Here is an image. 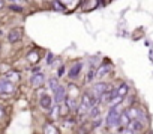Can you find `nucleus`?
Returning <instances> with one entry per match:
<instances>
[{"label": "nucleus", "mask_w": 153, "mask_h": 134, "mask_svg": "<svg viewBox=\"0 0 153 134\" xmlns=\"http://www.w3.org/2000/svg\"><path fill=\"white\" fill-rule=\"evenodd\" d=\"M95 97L92 94H84L83 98H81V103H80V107H78V115H87L93 107H95Z\"/></svg>", "instance_id": "f257e3e1"}, {"label": "nucleus", "mask_w": 153, "mask_h": 134, "mask_svg": "<svg viewBox=\"0 0 153 134\" xmlns=\"http://www.w3.org/2000/svg\"><path fill=\"white\" fill-rule=\"evenodd\" d=\"M120 113H122V112H119L117 106H110V112H108V115H107V125H108L110 128H114V127L119 125Z\"/></svg>", "instance_id": "f03ea898"}, {"label": "nucleus", "mask_w": 153, "mask_h": 134, "mask_svg": "<svg viewBox=\"0 0 153 134\" xmlns=\"http://www.w3.org/2000/svg\"><path fill=\"white\" fill-rule=\"evenodd\" d=\"M107 89H108V86H107V83H95L93 85V88H92V95L95 97V98H101L105 92H107Z\"/></svg>", "instance_id": "7ed1b4c3"}, {"label": "nucleus", "mask_w": 153, "mask_h": 134, "mask_svg": "<svg viewBox=\"0 0 153 134\" xmlns=\"http://www.w3.org/2000/svg\"><path fill=\"white\" fill-rule=\"evenodd\" d=\"M30 83H32L33 88H41V86L45 83V77H44V74H41V73L33 74L32 79H30Z\"/></svg>", "instance_id": "20e7f679"}, {"label": "nucleus", "mask_w": 153, "mask_h": 134, "mask_svg": "<svg viewBox=\"0 0 153 134\" xmlns=\"http://www.w3.org/2000/svg\"><path fill=\"white\" fill-rule=\"evenodd\" d=\"M81 70H83V62H76V63H74L72 66H71V70H69V77L71 79H76L78 77V74L81 73Z\"/></svg>", "instance_id": "39448f33"}, {"label": "nucleus", "mask_w": 153, "mask_h": 134, "mask_svg": "<svg viewBox=\"0 0 153 134\" xmlns=\"http://www.w3.org/2000/svg\"><path fill=\"white\" fill-rule=\"evenodd\" d=\"M23 38V30L20 29V27H17V29H12L11 32H9V35H8V39H9V42H17V41H20Z\"/></svg>", "instance_id": "423d86ee"}, {"label": "nucleus", "mask_w": 153, "mask_h": 134, "mask_svg": "<svg viewBox=\"0 0 153 134\" xmlns=\"http://www.w3.org/2000/svg\"><path fill=\"white\" fill-rule=\"evenodd\" d=\"M39 103H41V107L45 109V110H51V107H53V100H51V97L47 95V94H42V95H41Z\"/></svg>", "instance_id": "0eeeda50"}, {"label": "nucleus", "mask_w": 153, "mask_h": 134, "mask_svg": "<svg viewBox=\"0 0 153 134\" xmlns=\"http://www.w3.org/2000/svg\"><path fill=\"white\" fill-rule=\"evenodd\" d=\"M54 97H56V101H57L59 104L66 100V91H65V88H63L62 85H59L57 89L54 91Z\"/></svg>", "instance_id": "6e6552de"}, {"label": "nucleus", "mask_w": 153, "mask_h": 134, "mask_svg": "<svg viewBox=\"0 0 153 134\" xmlns=\"http://www.w3.org/2000/svg\"><path fill=\"white\" fill-rule=\"evenodd\" d=\"M0 86H2V94H12L14 92V85L8 79L0 80Z\"/></svg>", "instance_id": "1a4fd4ad"}, {"label": "nucleus", "mask_w": 153, "mask_h": 134, "mask_svg": "<svg viewBox=\"0 0 153 134\" xmlns=\"http://www.w3.org/2000/svg\"><path fill=\"white\" fill-rule=\"evenodd\" d=\"M131 121H132V119L129 118V115H128L126 110L120 113V119H119V125H120V127H128V124H129Z\"/></svg>", "instance_id": "9d476101"}, {"label": "nucleus", "mask_w": 153, "mask_h": 134, "mask_svg": "<svg viewBox=\"0 0 153 134\" xmlns=\"http://www.w3.org/2000/svg\"><path fill=\"white\" fill-rule=\"evenodd\" d=\"M128 85L126 83H123V85H120L117 89H116V94H117V97H122V98H125L126 97V94H128Z\"/></svg>", "instance_id": "9b49d317"}, {"label": "nucleus", "mask_w": 153, "mask_h": 134, "mask_svg": "<svg viewBox=\"0 0 153 134\" xmlns=\"http://www.w3.org/2000/svg\"><path fill=\"white\" fill-rule=\"evenodd\" d=\"M5 77L14 83V82H18V79H20V74H18V73H15V71H9V73H8Z\"/></svg>", "instance_id": "f8f14e48"}, {"label": "nucleus", "mask_w": 153, "mask_h": 134, "mask_svg": "<svg viewBox=\"0 0 153 134\" xmlns=\"http://www.w3.org/2000/svg\"><path fill=\"white\" fill-rule=\"evenodd\" d=\"M99 70H101V71H96V76H98V77H104V76L108 74V71H110V68H108L107 65H102Z\"/></svg>", "instance_id": "ddd939ff"}, {"label": "nucleus", "mask_w": 153, "mask_h": 134, "mask_svg": "<svg viewBox=\"0 0 153 134\" xmlns=\"http://www.w3.org/2000/svg\"><path fill=\"white\" fill-rule=\"evenodd\" d=\"M45 134H59V131H57L56 127H53L51 124H48V125H45Z\"/></svg>", "instance_id": "4468645a"}, {"label": "nucleus", "mask_w": 153, "mask_h": 134, "mask_svg": "<svg viewBox=\"0 0 153 134\" xmlns=\"http://www.w3.org/2000/svg\"><path fill=\"white\" fill-rule=\"evenodd\" d=\"M27 59H29V62H32V63H36V62L39 60V56H38V53H36V51H32V53H29Z\"/></svg>", "instance_id": "2eb2a0df"}, {"label": "nucleus", "mask_w": 153, "mask_h": 134, "mask_svg": "<svg viewBox=\"0 0 153 134\" xmlns=\"http://www.w3.org/2000/svg\"><path fill=\"white\" fill-rule=\"evenodd\" d=\"M93 76H96V68H90V71H89V74H87V82H92L93 80Z\"/></svg>", "instance_id": "dca6fc26"}, {"label": "nucleus", "mask_w": 153, "mask_h": 134, "mask_svg": "<svg viewBox=\"0 0 153 134\" xmlns=\"http://www.w3.org/2000/svg\"><path fill=\"white\" fill-rule=\"evenodd\" d=\"M48 83H50V88L53 89V92H54V91L57 89V86H59V82H57L56 79H50V82H48Z\"/></svg>", "instance_id": "f3484780"}, {"label": "nucleus", "mask_w": 153, "mask_h": 134, "mask_svg": "<svg viewBox=\"0 0 153 134\" xmlns=\"http://www.w3.org/2000/svg\"><path fill=\"white\" fill-rule=\"evenodd\" d=\"M11 9H12V11H21V8H20V6H17V5H12V6H11Z\"/></svg>", "instance_id": "a211bd4d"}, {"label": "nucleus", "mask_w": 153, "mask_h": 134, "mask_svg": "<svg viewBox=\"0 0 153 134\" xmlns=\"http://www.w3.org/2000/svg\"><path fill=\"white\" fill-rule=\"evenodd\" d=\"M51 60H53V54H51V53H50V54H48V63H50V62H51Z\"/></svg>", "instance_id": "6ab92c4d"}, {"label": "nucleus", "mask_w": 153, "mask_h": 134, "mask_svg": "<svg viewBox=\"0 0 153 134\" xmlns=\"http://www.w3.org/2000/svg\"><path fill=\"white\" fill-rule=\"evenodd\" d=\"M5 6V2H3V0H0V9H2Z\"/></svg>", "instance_id": "aec40b11"}, {"label": "nucleus", "mask_w": 153, "mask_h": 134, "mask_svg": "<svg viewBox=\"0 0 153 134\" xmlns=\"http://www.w3.org/2000/svg\"><path fill=\"white\" fill-rule=\"evenodd\" d=\"M3 116V112H2V109H0V118H2Z\"/></svg>", "instance_id": "412c9836"}, {"label": "nucleus", "mask_w": 153, "mask_h": 134, "mask_svg": "<svg viewBox=\"0 0 153 134\" xmlns=\"http://www.w3.org/2000/svg\"><path fill=\"white\" fill-rule=\"evenodd\" d=\"M0 94H2V86H0Z\"/></svg>", "instance_id": "4be33fe9"}, {"label": "nucleus", "mask_w": 153, "mask_h": 134, "mask_svg": "<svg viewBox=\"0 0 153 134\" xmlns=\"http://www.w3.org/2000/svg\"><path fill=\"white\" fill-rule=\"evenodd\" d=\"M11 2H17V0H11Z\"/></svg>", "instance_id": "5701e85b"}]
</instances>
